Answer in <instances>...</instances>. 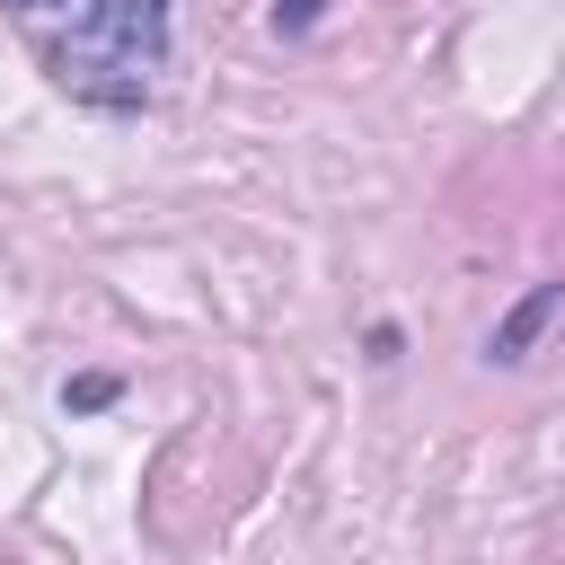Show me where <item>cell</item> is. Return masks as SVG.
Listing matches in <instances>:
<instances>
[{"label": "cell", "instance_id": "1", "mask_svg": "<svg viewBox=\"0 0 565 565\" xmlns=\"http://www.w3.org/2000/svg\"><path fill=\"white\" fill-rule=\"evenodd\" d=\"M168 53V0H88V18L62 44V79L97 97H141Z\"/></svg>", "mask_w": 565, "mask_h": 565}]
</instances>
